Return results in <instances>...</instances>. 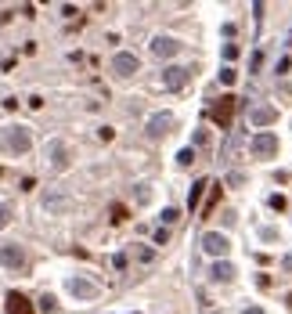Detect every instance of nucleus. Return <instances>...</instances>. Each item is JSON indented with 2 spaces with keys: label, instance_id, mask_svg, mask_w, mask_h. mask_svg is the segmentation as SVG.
<instances>
[{
  "label": "nucleus",
  "instance_id": "obj_1",
  "mask_svg": "<svg viewBox=\"0 0 292 314\" xmlns=\"http://www.w3.org/2000/svg\"><path fill=\"white\" fill-rule=\"evenodd\" d=\"M7 314H36L22 293H7Z\"/></svg>",
  "mask_w": 292,
  "mask_h": 314
},
{
  "label": "nucleus",
  "instance_id": "obj_2",
  "mask_svg": "<svg viewBox=\"0 0 292 314\" xmlns=\"http://www.w3.org/2000/svg\"><path fill=\"white\" fill-rule=\"evenodd\" d=\"M0 260H4L7 267H22L25 264V253L18 246H0Z\"/></svg>",
  "mask_w": 292,
  "mask_h": 314
},
{
  "label": "nucleus",
  "instance_id": "obj_3",
  "mask_svg": "<svg viewBox=\"0 0 292 314\" xmlns=\"http://www.w3.org/2000/svg\"><path fill=\"white\" fill-rule=\"evenodd\" d=\"M274 148H278V138H274V134H260V138L253 141L256 156H267V152H274Z\"/></svg>",
  "mask_w": 292,
  "mask_h": 314
},
{
  "label": "nucleus",
  "instance_id": "obj_4",
  "mask_svg": "<svg viewBox=\"0 0 292 314\" xmlns=\"http://www.w3.org/2000/svg\"><path fill=\"white\" fill-rule=\"evenodd\" d=\"M7 148H11V152H25V148H29V134L18 127V130H11L7 134Z\"/></svg>",
  "mask_w": 292,
  "mask_h": 314
},
{
  "label": "nucleus",
  "instance_id": "obj_5",
  "mask_svg": "<svg viewBox=\"0 0 292 314\" xmlns=\"http://www.w3.org/2000/svg\"><path fill=\"white\" fill-rule=\"evenodd\" d=\"M112 69L119 72V76H130V72L137 69V58H134V54H119L116 62H112Z\"/></svg>",
  "mask_w": 292,
  "mask_h": 314
},
{
  "label": "nucleus",
  "instance_id": "obj_6",
  "mask_svg": "<svg viewBox=\"0 0 292 314\" xmlns=\"http://www.w3.org/2000/svg\"><path fill=\"white\" fill-rule=\"evenodd\" d=\"M231 105H235V98H224V105L213 109V119H217L220 127H227V119H231Z\"/></svg>",
  "mask_w": 292,
  "mask_h": 314
},
{
  "label": "nucleus",
  "instance_id": "obj_7",
  "mask_svg": "<svg viewBox=\"0 0 292 314\" xmlns=\"http://www.w3.org/2000/svg\"><path fill=\"white\" fill-rule=\"evenodd\" d=\"M206 249L224 257V253H227V238H224V235H206Z\"/></svg>",
  "mask_w": 292,
  "mask_h": 314
},
{
  "label": "nucleus",
  "instance_id": "obj_8",
  "mask_svg": "<svg viewBox=\"0 0 292 314\" xmlns=\"http://www.w3.org/2000/svg\"><path fill=\"white\" fill-rule=\"evenodd\" d=\"M151 51H155V54H173V51H177V43H173V40H166V36H159L155 43H151Z\"/></svg>",
  "mask_w": 292,
  "mask_h": 314
},
{
  "label": "nucleus",
  "instance_id": "obj_9",
  "mask_svg": "<svg viewBox=\"0 0 292 314\" xmlns=\"http://www.w3.org/2000/svg\"><path fill=\"white\" fill-rule=\"evenodd\" d=\"M184 83V69H166V87H180Z\"/></svg>",
  "mask_w": 292,
  "mask_h": 314
},
{
  "label": "nucleus",
  "instance_id": "obj_10",
  "mask_svg": "<svg viewBox=\"0 0 292 314\" xmlns=\"http://www.w3.org/2000/svg\"><path fill=\"white\" fill-rule=\"evenodd\" d=\"M213 278H235V271H231V264H217V271H213Z\"/></svg>",
  "mask_w": 292,
  "mask_h": 314
},
{
  "label": "nucleus",
  "instance_id": "obj_11",
  "mask_svg": "<svg viewBox=\"0 0 292 314\" xmlns=\"http://www.w3.org/2000/svg\"><path fill=\"white\" fill-rule=\"evenodd\" d=\"M69 289H72V293H80V296H90V293H94V289H90V286H87V282H72V286H69Z\"/></svg>",
  "mask_w": 292,
  "mask_h": 314
},
{
  "label": "nucleus",
  "instance_id": "obj_12",
  "mask_svg": "<svg viewBox=\"0 0 292 314\" xmlns=\"http://www.w3.org/2000/svg\"><path fill=\"white\" fill-rule=\"evenodd\" d=\"M7 220H11V206H4V202H0V228H4Z\"/></svg>",
  "mask_w": 292,
  "mask_h": 314
},
{
  "label": "nucleus",
  "instance_id": "obj_13",
  "mask_svg": "<svg viewBox=\"0 0 292 314\" xmlns=\"http://www.w3.org/2000/svg\"><path fill=\"white\" fill-rule=\"evenodd\" d=\"M245 314H264V311H260V307H249V311H245Z\"/></svg>",
  "mask_w": 292,
  "mask_h": 314
}]
</instances>
